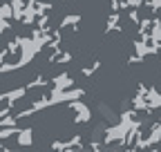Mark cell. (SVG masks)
<instances>
[{
	"instance_id": "2",
	"label": "cell",
	"mask_w": 161,
	"mask_h": 152,
	"mask_svg": "<svg viewBox=\"0 0 161 152\" xmlns=\"http://www.w3.org/2000/svg\"><path fill=\"white\" fill-rule=\"evenodd\" d=\"M159 123H161V117H159Z\"/></svg>"
},
{
	"instance_id": "1",
	"label": "cell",
	"mask_w": 161,
	"mask_h": 152,
	"mask_svg": "<svg viewBox=\"0 0 161 152\" xmlns=\"http://www.w3.org/2000/svg\"><path fill=\"white\" fill-rule=\"evenodd\" d=\"M146 101H148V107H150L152 112H154V110H159V107H161V92H159L157 87H150Z\"/></svg>"
}]
</instances>
